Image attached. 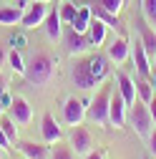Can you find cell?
I'll use <instances>...</instances> for the list:
<instances>
[{"label": "cell", "mask_w": 156, "mask_h": 159, "mask_svg": "<svg viewBox=\"0 0 156 159\" xmlns=\"http://www.w3.org/2000/svg\"><path fill=\"white\" fill-rule=\"evenodd\" d=\"M58 13H61V20L71 25V23L76 20V15H78V5H76V3H63Z\"/></svg>", "instance_id": "obj_27"}, {"label": "cell", "mask_w": 156, "mask_h": 159, "mask_svg": "<svg viewBox=\"0 0 156 159\" xmlns=\"http://www.w3.org/2000/svg\"><path fill=\"white\" fill-rule=\"evenodd\" d=\"M86 111H88L86 101L71 96V98H66V104H63V121L68 126H76V124H81L83 119H86Z\"/></svg>", "instance_id": "obj_6"}, {"label": "cell", "mask_w": 156, "mask_h": 159, "mask_svg": "<svg viewBox=\"0 0 156 159\" xmlns=\"http://www.w3.org/2000/svg\"><path fill=\"white\" fill-rule=\"evenodd\" d=\"M131 61H133L136 71L141 76H151V58H149V53H146V48H144V43L139 38L131 43Z\"/></svg>", "instance_id": "obj_11"}, {"label": "cell", "mask_w": 156, "mask_h": 159, "mask_svg": "<svg viewBox=\"0 0 156 159\" xmlns=\"http://www.w3.org/2000/svg\"><path fill=\"white\" fill-rule=\"evenodd\" d=\"M106 56H108V61H113V63H126L128 58H131V43H128V38L126 35L113 38V43L106 48Z\"/></svg>", "instance_id": "obj_10"}, {"label": "cell", "mask_w": 156, "mask_h": 159, "mask_svg": "<svg viewBox=\"0 0 156 159\" xmlns=\"http://www.w3.org/2000/svg\"><path fill=\"white\" fill-rule=\"evenodd\" d=\"M88 48H91V43H88V35L86 33H76L73 28L66 33V51L71 56H78V53H83Z\"/></svg>", "instance_id": "obj_14"}, {"label": "cell", "mask_w": 156, "mask_h": 159, "mask_svg": "<svg viewBox=\"0 0 156 159\" xmlns=\"http://www.w3.org/2000/svg\"><path fill=\"white\" fill-rule=\"evenodd\" d=\"M111 93H113V86H101V91L96 93L91 98V104H88V111L86 116L91 119L93 124H98V126H108V106H111Z\"/></svg>", "instance_id": "obj_2"}, {"label": "cell", "mask_w": 156, "mask_h": 159, "mask_svg": "<svg viewBox=\"0 0 156 159\" xmlns=\"http://www.w3.org/2000/svg\"><path fill=\"white\" fill-rule=\"evenodd\" d=\"M136 96L141 98L144 104H149L151 98L156 96V91H154V86H151V81H149V76H141V78H136Z\"/></svg>", "instance_id": "obj_23"}, {"label": "cell", "mask_w": 156, "mask_h": 159, "mask_svg": "<svg viewBox=\"0 0 156 159\" xmlns=\"http://www.w3.org/2000/svg\"><path fill=\"white\" fill-rule=\"evenodd\" d=\"M116 91L124 96V101H126V106H128V109L133 106L136 98H139V96H136V84H133V78H131L128 73H124V71L116 73Z\"/></svg>", "instance_id": "obj_12"}, {"label": "cell", "mask_w": 156, "mask_h": 159, "mask_svg": "<svg viewBox=\"0 0 156 159\" xmlns=\"http://www.w3.org/2000/svg\"><path fill=\"white\" fill-rule=\"evenodd\" d=\"M18 149L25 159H48L50 157V149L46 144H35V142H20Z\"/></svg>", "instance_id": "obj_17"}, {"label": "cell", "mask_w": 156, "mask_h": 159, "mask_svg": "<svg viewBox=\"0 0 156 159\" xmlns=\"http://www.w3.org/2000/svg\"><path fill=\"white\" fill-rule=\"evenodd\" d=\"M146 139H149V152H151V154L156 157V126L151 129V134H149Z\"/></svg>", "instance_id": "obj_31"}, {"label": "cell", "mask_w": 156, "mask_h": 159, "mask_svg": "<svg viewBox=\"0 0 156 159\" xmlns=\"http://www.w3.org/2000/svg\"><path fill=\"white\" fill-rule=\"evenodd\" d=\"M86 159H106V154H103V152H98V149H93L91 154H86Z\"/></svg>", "instance_id": "obj_33"}, {"label": "cell", "mask_w": 156, "mask_h": 159, "mask_svg": "<svg viewBox=\"0 0 156 159\" xmlns=\"http://www.w3.org/2000/svg\"><path fill=\"white\" fill-rule=\"evenodd\" d=\"M149 111H151V119H154V124H156V96L149 101Z\"/></svg>", "instance_id": "obj_34"}, {"label": "cell", "mask_w": 156, "mask_h": 159, "mask_svg": "<svg viewBox=\"0 0 156 159\" xmlns=\"http://www.w3.org/2000/svg\"><path fill=\"white\" fill-rule=\"evenodd\" d=\"M41 3H50V0H41Z\"/></svg>", "instance_id": "obj_41"}, {"label": "cell", "mask_w": 156, "mask_h": 159, "mask_svg": "<svg viewBox=\"0 0 156 159\" xmlns=\"http://www.w3.org/2000/svg\"><path fill=\"white\" fill-rule=\"evenodd\" d=\"M30 3H33V0H15V5H18V8H23V10H25Z\"/></svg>", "instance_id": "obj_35"}, {"label": "cell", "mask_w": 156, "mask_h": 159, "mask_svg": "<svg viewBox=\"0 0 156 159\" xmlns=\"http://www.w3.org/2000/svg\"><path fill=\"white\" fill-rule=\"evenodd\" d=\"M55 68H58L55 58L50 53H46V51H38L25 63V78L33 86H48L53 81V76H55Z\"/></svg>", "instance_id": "obj_1"}, {"label": "cell", "mask_w": 156, "mask_h": 159, "mask_svg": "<svg viewBox=\"0 0 156 159\" xmlns=\"http://www.w3.org/2000/svg\"><path fill=\"white\" fill-rule=\"evenodd\" d=\"M106 28H108V25H106V23H101L98 18H93V20H91L88 33H86V35H88V43H91V48H93V46H101V43L106 41Z\"/></svg>", "instance_id": "obj_21"}, {"label": "cell", "mask_w": 156, "mask_h": 159, "mask_svg": "<svg viewBox=\"0 0 156 159\" xmlns=\"http://www.w3.org/2000/svg\"><path fill=\"white\" fill-rule=\"evenodd\" d=\"M61 13H58L55 8L53 10H48V15H46V20H43V28H46V35L50 38V41H58L61 38Z\"/></svg>", "instance_id": "obj_18"}, {"label": "cell", "mask_w": 156, "mask_h": 159, "mask_svg": "<svg viewBox=\"0 0 156 159\" xmlns=\"http://www.w3.org/2000/svg\"><path fill=\"white\" fill-rule=\"evenodd\" d=\"M25 43H28V41H25V35H23V33H18V35H10V46H13L15 51H20Z\"/></svg>", "instance_id": "obj_30"}, {"label": "cell", "mask_w": 156, "mask_h": 159, "mask_svg": "<svg viewBox=\"0 0 156 159\" xmlns=\"http://www.w3.org/2000/svg\"><path fill=\"white\" fill-rule=\"evenodd\" d=\"M93 20V13H91V5H78V15H76V20L71 23V28L76 33H88V25Z\"/></svg>", "instance_id": "obj_20"}, {"label": "cell", "mask_w": 156, "mask_h": 159, "mask_svg": "<svg viewBox=\"0 0 156 159\" xmlns=\"http://www.w3.org/2000/svg\"><path fill=\"white\" fill-rule=\"evenodd\" d=\"M88 68H91L96 81H103V78L108 76V56H98V53L91 56L88 58Z\"/></svg>", "instance_id": "obj_19"}, {"label": "cell", "mask_w": 156, "mask_h": 159, "mask_svg": "<svg viewBox=\"0 0 156 159\" xmlns=\"http://www.w3.org/2000/svg\"><path fill=\"white\" fill-rule=\"evenodd\" d=\"M131 126H133L136 134L144 136V139H146V136L151 134V129L156 126L154 119H151V111H149V104H144L141 98H136L133 106H131Z\"/></svg>", "instance_id": "obj_3"}, {"label": "cell", "mask_w": 156, "mask_h": 159, "mask_svg": "<svg viewBox=\"0 0 156 159\" xmlns=\"http://www.w3.org/2000/svg\"><path fill=\"white\" fill-rule=\"evenodd\" d=\"M0 129L5 131V136L10 139V142H18V129H15V121L10 116H5V114L0 116Z\"/></svg>", "instance_id": "obj_26"}, {"label": "cell", "mask_w": 156, "mask_h": 159, "mask_svg": "<svg viewBox=\"0 0 156 159\" xmlns=\"http://www.w3.org/2000/svg\"><path fill=\"white\" fill-rule=\"evenodd\" d=\"M23 8H18V5H0V23L3 25H15V23H20L23 20Z\"/></svg>", "instance_id": "obj_22"}, {"label": "cell", "mask_w": 156, "mask_h": 159, "mask_svg": "<svg viewBox=\"0 0 156 159\" xmlns=\"http://www.w3.org/2000/svg\"><path fill=\"white\" fill-rule=\"evenodd\" d=\"M88 5H91V13H93V18H98L101 23H106L108 28H113V30H119V33L124 35V25H121V20H119V15H113V13H108L106 8H101L98 3H96V0H93V3H88Z\"/></svg>", "instance_id": "obj_15"}, {"label": "cell", "mask_w": 156, "mask_h": 159, "mask_svg": "<svg viewBox=\"0 0 156 159\" xmlns=\"http://www.w3.org/2000/svg\"><path fill=\"white\" fill-rule=\"evenodd\" d=\"M3 89H8V81H5V76L0 73V91H3Z\"/></svg>", "instance_id": "obj_38"}, {"label": "cell", "mask_w": 156, "mask_h": 159, "mask_svg": "<svg viewBox=\"0 0 156 159\" xmlns=\"http://www.w3.org/2000/svg\"><path fill=\"white\" fill-rule=\"evenodd\" d=\"M10 144H13V142L5 136V131H3V129H0V149H10Z\"/></svg>", "instance_id": "obj_32"}, {"label": "cell", "mask_w": 156, "mask_h": 159, "mask_svg": "<svg viewBox=\"0 0 156 159\" xmlns=\"http://www.w3.org/2000/svg\"><path fill=\"white\" fill-rule=\"evenodd\" d=\"M71 76H73V84H76L78 89H83V91H91L96 84H98V81L93 78L91 68H88V58H86V61H76V66H73Z\"/></svg>", "instance_id": "obj_9"}, {"label": "cell", "mask_w": 156, "mask_h": 159, "mask_svg": "<svg viewBox=\"0 0 156 159\" xmlns=\"http://www.w3.org/2000/svg\"><path fill=\"white\" fill-rule=\"evenodd\" d=\"M68 144H71V149H73L78 157H86V154L93 152V134H91L86 126L76 124V126L71 129V134H68Z\"/></svg>", "instance_id": "obj_4"}, {"label": "cell", "mask_w": 156, "mask_h": 159, "mask_svg": "<svg viewBox=\"0 0 156 159\" xmlns=\"http://www.w3.org/2000/svg\"><path fill=\"white\" fill-rule=\"evenodd\" d=\"M151 78L156 81V58H151Z\"/></svg>", "instance_id": "obj_36"}, {"label": "cell", "mask_w": 156, "mask_h": 159, "mask_svg": "<svg viewBox=\"0 0 156 159\" xmlns=\"http://www.w3.org/2000/svg\"><path fill=\"white\" fill-rule=\"evenodd\" d=\"M46 15H48V3L33 0V3L25 8V13H23V20H20V25H23L25 30H33V28H38V25H43Z\"/></svg>", "instance_id": "obj_5"}, {"label": "cell", "mask_w": 156, "mask_h": 159, "mask_svg": "<svg viewBox=\"0 0 156 159\" xmlns=\"http://www.w3.org/2000/svg\"><path fill=\"white\" fill-rule=\"evenodd\" d=\"M8 61V53H5V48H0V66H3Z\"/></svg>", "instance_id": "obj_37"}, {"label": "cell", "mask_w": 156, "mask_h": 159, "mask_svg": "<svg viewBox=\"0 0 156 159\" xmlns=\"http://www.w3.org/2000/svg\"><path fill=\"white\" fill-rule=\"evenodd\" d=\"M8 116L13 119L15 124H30V119H33V109H30V104H28V98H23V96H13V104L8 106Z\"/></svg>", "instance_id": "obj_8"}, {"label": "cell", "mask_w": 156, "mask_h": 159, "mask_svg": "<svg viewBox=\"0 0 156 159\" xmlns=\"http://www.w3.org/2000/svg\"><path fill=\"white\" fill-rule=\"evenodd\" d=\"M0 159H5V149H0Z\"/></svg>", "instance_id": "obj_40"}, {"label": "cell", "mask_w": 156, "mask_h": 159, "mask_svg": "<svg viewBox=\"0 0 156 159\" xmlns=\"http://www.w3.org/2000/svg\"><path fill=\"white\" fill-rule=\"evenodd\" d=\"M5 111H8V109H5V106H3V101H0V116H3V114H5Z\"/></svg>", "instance_id": "obj_39"}, {"label": "cell", "mask_w": 156, "mask_h": 159, "mask_svg": "<svg viewBox=\"0 0 156 159\" xmlns=\"http://www.w3.org/2000/svg\"><path fill=\"white\" fill-rule=\"evenodd\" d=\"M50 159H76V152L71 149V144L55 142V147H53V152H50Z\"/></svg>", "instance_id": "obj_25"}, {"label": "cell", "mask_w": 156, "mask_h": 159, "mask_svg": "<svg viewBox=\"0 0 156 159\" xmlns=\"http://www.w3.org/2000/svg\"><path fill=\"white\" fill-rule=\"evenodd\" d=\"M141 8H144V15L151 25H156V0H141Z\"/></svg>", "instance_id": "obj_28"}, {"label": "cell", "mask_w": 156, "mask_h": 159, "mask_svg": "<svg viewBox=\"0 0 156 159\" xmlns=\"http://www.w3.org/2000/svg\"><path fill=\"white\" fill-rule=\"evenodd\" d=\"M126 101H124V96L113 89L111 93V106H108V126H116V129H121L126 124Z\"/></svg>", "instance_id": "obj_7"}, {"label": "cell", "mask_w": 156, "mask_h": 159, "mask_svg": "<svg viewBox=\"0 0 156 159\" xmlns=\"http://www.w3.org/2000/svg\"><path fill=\"white\" fill-rule=\"evenodd\" d=\"M41 131H43V142L46 144H55V142H61V136H63V129H61V124L55 121L53 114H43Z\"/></svg>", "instance_id": "obj_13"}, {"label": "cell", "mask_w": 156, "mask_h": 159, "mask_svg": "<svg viewBox=\"0 0 156 159\" xmlns=\"http://www.w3.org/2000/svg\"><path fill=\"white\" fill-rule=\"evenodd\" d=\"M139 25V41L144 43V48H146V53H149V58H156V30L149 25V23H136Z\"/></svg>", "instance_id": "obj_16"}, {"label": "cell", "mask_w": 156, "mask_h": 159, "mask_svg": "<svg viewBox=\"0 0 156 159\" xmlns=\"http://www.w3.org/2000/svg\"><path fill=\"white\" fill-rule=\"evenodd\" d=\"M96 3H98L101 8H106L108 13H113V15H119V13H121V8H124V3H126V0H96Z\"/></svg>", "instance_id": "obj_29"}, {"label": "cell", "mask_w": 156, "mask_h": 159, "mask_svg": "<svg viewBox=\"0 0 156 159\" xmlns=\"http://www.w3.org/2000/svg\"><path fill=\"white\" fill-rule=\"evenodd\" d=\"M8 63H10V68L15 71V73H20V76H25V61H23V56H20V51H10L8 53Z\"/></svg>", "instance_id": "obj_24"}]
</instances>
